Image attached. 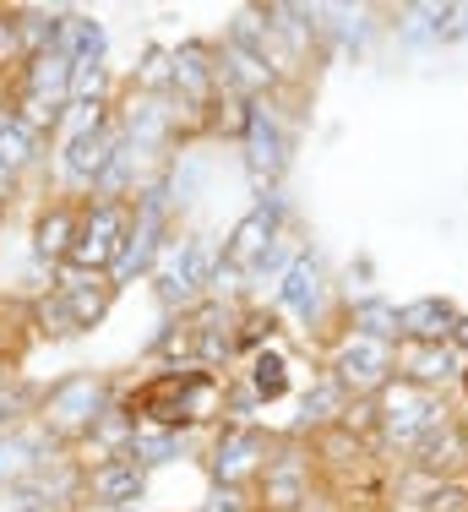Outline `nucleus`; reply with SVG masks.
Returning a JSON list of instances; mask_svg holds the SVG:
<instances>
[{"label": "nucleus", "mask_w": 468, "mask_h": 512, "mask_svg": "<svg viewBox=\"0 0 468 512\" xmlns=\"http://www.w3.org/2000/svg\"><path fill=\"white\" fill-rule=\"evenodd\" d=\"M33 463V442H0V480H22Z\"/></svg>", "instance_id": "29"}, {"label": "nucleus", "mask_w": 468, "mask_h": 512, "mask_svg": "<svg viewBox=\"0 0 468 512\" xmlns=\"http://www.w3.org/2000/svg\"><path fill=\"white\" fill-rule=\"evenodd\" d=\"M267 453H273V447H267L262 431H251V425H229L224 442H218V453H213V469H218L224 485H240V480H251V474H267V463H273Z\"/></svg>", "instance_id": "9"}, {"label": "nucleus", "mask_w": 468, "mask_h": 512, "mask_svg": "<svg viewBox=\"0 0 468 512\" xmlns=\"http://www.w3.org/2000/svg\"><path fill=\"white\" fill-rule=\"evenodd\" d=\"M218 409H224V387L207 365H169L126 398V414L147 431H180V425L213 420Z\"/></svg>", "instance_id": "1"}, {"label": "nucleus", "mask_w": 468, "mask_h": 512, "mask_svg": "<svg viewBox=\"0 0 468 512\" xmlns=\"http://www.w3.org/2000/svg\"><path fill=\"white\" fill-rule=\"evenodd\" d=\"M441 420H452V409H447V398L430 393V387H414V382H403V376H392L376 393V431L398 447H414L430 425H441Z\"/></svg>", "instance_id": "2"}, {"label": "nucleus", "mask_w": 468, "mask_h": 512, "mask_svg": "<svg viewBox=\"0 0 468 512\" xmlns=\"http://www.w3.org/2000/svg\"><path fill=\"white\" fill-rule=\"evenodd\" d=\"M458 382H463V393H468V365H463V371H458Z\"/></svg>", "instance_id": "34"}, {"label": "nucleus", "mask_w": 468, "mask_h": 512, "mask_svg": "<svg viewBox=\"0 0 468 512\" xmlns=\"http://www.w3.org/2000/svg\"><path fill=\"white\" fill-rule=\"evenodd\" d=\"M354 327H360L365 338L392 344V338H398V306H387V300H365V306H354Z\"/></svg>", "instance_id": "25"}, {"label": "nucleus", "mask_w": 468, "mask_h": 512, "mask_svg": "<svg viewBox=\"0 0 468 512\" xmlns=\"http://www.w3.org/2000/svg\"><path fill=\"white\" fill-rule=\"evenodd\" d=\"M33 158V131L22 126V120H0V169H22Z\"/></svg>", "instance_id": "27"}, {"label": "nucleus", "mask_w": 468, "mask_h": 512, "mask_svg": "<svg viewBox=\"0 0 468 512\" xmlns=\"http://www.w3.org/2000/svg\"><path fill=\"white\" fill-rule=\"evenodd\" d=\"M420 512H468V485L458 480H436L430 491L420 496Z\"/></svg>", "instance_id": "28"}, {"label": "nucleus", "mask_w": 468, "mask_h": 512, "mask_svg": "<svg viewBox=\"0 0 468 512\" xmlns=\"http://www.w3.org/2000/svg\"><path fill=\"white\" fill-rule=\"evenodd\" d=\"M273 60L267 55H256V50H245V44H224V88H245V93H262V88H273Z\"/></svg>", "instance_id": "20"}, {"label": "nucleus", "mask_w": 468, "mask_h": 512, "mask_svg": "<svg viewBox=\"0 0 468 512\" xmlns=\"http://www.w3.org/2000/svg\"><path fill=\"white\" fill-rule=\"evenodd\" d=\"M267 246H278V202H262L234 224V235L224 240V262L218 273H256V262L267 256Z\"/></svg>", "instance_id": "6"}, {"label": "nucleus", "mask_w": 468, "mask_h": 512, "mask_svg": "<svg viewBox=\"0 0 468 512\" xmlns=\"http://www.w3.org/2000/svg\"><path fill=\"white\" fill-rule=\"evenodd\" d=\"M207 273H213V240H186V246H175L164 262V278H158L164 306H186L196 289L207 284Z\"/></svg>", "instance_id": "8"}, {"label": "nucleus", "mask_w": 468, "mask_h": 512, "mask_svg": "<svg viewBox=\"0 0 468 512\" xmlns=\"http://www.w3.org/2000/svg\"><path fill=\"white\" fill-rule=\"evenodd\" d=\"M452 327H458V306L441 295L398 306V344H452Z\"/></svg>", "instance_id": "10"}, {"label": "nucleus", "mask_w": 468, "mask_h": 512, "mask_svg": "<svg viewBox=\"0 0 468 512\" xmlns=\"http://www.w3.org/2000/svg\"><path fill=\"white\" fill-rule=\"evenodd\" d=\"M398 376L414 387H430L436 393L441 382L458 376V360H452V344H398Z\"/></svg>", "instance_id": "15"}, {"label": "nucleus", "mask_w": 468, "mask_h": 512, "mask_svg": "<svg viewBox=\"0 0 468 512\" xmlns=\"http://www.w3.org/2000/svg\"><path fill=\"white\" fill-rule=\"evenodd\" d=\"M120 148H126V131H120L115 120H98V126H88V131H77V137H71L66 175L82 180V186H88V180H104Z\"/></svg>", "instance_id": "7"}, {"label": "nucleus", "mask_w": 468, "mask_h": 512, "mask_svg": "<svg viewBox=\"0 0 468 512\" xmlns=\"http://www.w3.org/2000/svg\"><path fill=\"white\" fill-rule=\"evenodd\" d=\"M409 453H414V469H420V474H430V480H447V474L468 458V436H463L458 420H441V425H430Z\"/></svg>", "instance_id": "11"}, {"label": "nucleus", "mask_w": 468, "mask_h": 512, "mask_svg": "<svg viewBox=\"0 0 468 512\" xmlns=\"http://www.w3.org/2000/svg\"><path fill=\"white\" fill-rule=\"evenodd\" d=\"M115 512H137V507H115Z\"/></svg>", "instance_id": "35"}, {"label": "nucleus", "mask_w": 468, "mask_h": 512, "mask_svg": "<svg viewBox=\"0 0 468 512\" xmlns=\"http://www.w3.org/2000/svg\"><path fill=\"white\" fill-rule=\"evenodd\" d=\"M251 387H256V398L278 404V398L289 393V360H283L278 349H262V355L251 360Z\"/></svg>", "instance_id": "23"}, {"label": "nucleus", "mask_w": 468, "mask_h": 512, "mask_svg": "<svg viewBox=\"0 0 468 512\" xmlns=\"http://www.w3.org/2000/svg\"><path fill=\"white\" fill-rule=\"evenodd\" d=\"M273 327H278V316H273V311H245V316H240V344H245V349H256L262 338H273Z\"/></svg>", "instance_id": "30"}, {"label": "nucleus", "mask_w": 468, "mask_h": 512, "mask_svg": "<svg viewBox=\"0 0 468 512\" xmlns=\"http://www.w3.org/2000/svg\"><path fill=\"white\" fill-rule=\"evenodd\" d=\"M452 344L468 349V316H458V327H452Z\"/></svg>", "instance_id": "33"}, {"label": "nucleus", "mask_w": 468, "mask_h": 512, "mask_svg": "<svg viewBox=\"0 0 468 512\" xmlns=\"http://www.w3.org/2000/svg\"><path fill=\"white\" fill-rule=\"evenodd\" d=\"M278 300H283L289 311L311 316V311H316V300H322V267H316L311 256H294V262H289V273H283Z\"/></svg>", "instance_id": "21"}, {"label": "nucleus", "mask_w": 468, "mask_h": 512, "mask_svg": "<svg viewBox=\"0 0 468 512\" xmlns=\"http://www.w3.org/2000/svg\"><path fill=\"white\" fill-rule=\"evenodd\" d=\"M262 485H267V507H273V512H294V507L305 502V485H311V469L300 463V453H283V458L267 463Z\"/></svg>", "instance_id": "19"}, {"label": "nucleus", "mask_w": 468, "mask_h": 512, "mask_svg": "<svg viewBox=\"0 0 468 512\" xmlns=\"http://www.w3.org/2000/svg\"><path fill=\"white\" fill-rule=\"evenodd\" d=\"M213 512H240V496H234V485H224V491L213 496Z\"/></svg>", "instance_id": "32"}, {"label": "nucleus", "mask_w": 468, "mask_h": 512, "mask_svg": "<svg viewBox=\"0 0 468 512\" xmlns=\"http://www.w3.org/2000/svg\"><path fill=\"white\" fill-rule=\"evenodd\" d=\"M131 224H137V218H131L120 202H98L93 213L82 218L77 246H71L66 262L77 267V273H104V267H115V262H120V251H126Z\"/></svg>", "instance_id": "4"}, {"label": "nucleus", "mask_w": 468, "mask_h": 512, "mask_svg": "<svg viewBox=\"0 0 468 512\" xmlns=\"http://www.w3.org/2000/svg\"><path fill=\"white\" fill-rule=\"evenodd\" d=\"M0 213H6V207H0Z\"/></svg>", "instance_id": "37"}, {"label": "nucleus", "mask_w": 468, "mask_h": 512, "mask_svg": "<svg viewBox=\"0 0 468 512\" xmlns=\"http://www.w3.org/2000/svg\"><path fill=\"white\" fill-rule=\"evenodd\" d=\"M44 420L60 436H93V425L104 420V382L98 376H71L44 398Z\"/></svg>", "instance_id": "5"}, {"label": "nucleus", "mask_w": 468, "mask_h": 512, "mask_svg": "<svg viewBox=\"0 0 468 512\" xmlns=\"http://www.w3.org/2000/svg\"><path fill=\"white\" fill-rule=\"evenodd\" d=\"M158 197H164V191H147L137 224H131V235H126V251H120V262H115V278H131V273H142V267H153L158 235H164V202Z\"/></svg>", "instance_id": "12"}, {"label": "nucleus", "mask_w": 468, "mask_h": 512, "mask_svg": "<svg viewBox=\"0 0 468 512\" xmlns=\"http://www.w3.org/2000/svg\"><path fill=\"white\" fill-rule=\"evenodd\" d=\"M28 404H33V398L22 393V387H17V393H6V398H0V425H11V420H17V409H28Z\"/></svg>", "instance_id": "31"}, {"label": "nucleus", "mask_w": 468, "mask_h": 512, "mask_svg": "<svg viewBox=\"0 0 468 512\" xmlns=\"http://www.w3.org/2000/svg\"><path fill=\"white\" fill-rule=\"evenodd\" d=\"M191 344H196V365H224L234 349H240V327H234V311L224 306H202L191 316Z\"/></svg>", "instance_id": "13"}, {"label": "nucleus", "mask_w": 468, "mask_h": 512, "mask_svg": "<svg viewBox=\"0 0 468 512\" xmlns=\"http://www.w3.org/2000/svg\"><path fill=\"white\" fill-rule=\"evenodd\" d=\"M175 453H180L175 431H142V425H137V436H131V447H126L131 463H169Z\"/></svg>", "instance_id": "26"}, {"label": "nucleus", "mask_w": 468, "mask_h": 512, "mask_svg": "<svg viewBox=\"0 0 468 512\" xmlns=\"http://www.w3.org/2000/svg\"><path fill=\"white\" fill-rule=\"evenodd\" d=\"M71 71H77V60H71L66 50H44V55H33V66H28V99H33V104L60 109V104L71 99Z\"/></svg>", "instance_id": "17"}, {"label": "nucleus", "mask_w": 468, "mask_h": 512, "mask_svg": "<svg viewBox=\"0 0 468 512\" xmlns=\"http://www.w3.org/2000/svg\"><path fill=\"white\" fill-rule=\"evenodd\" d=\"M0 382H6V371H0Z\"/></svg>", "instance_id": "36"}, {"label": "nucleus", "mask_w": 468, "mask_h": 512, "mask_svg": "<svg viewBox=\"0 0 468 512\" xmlns=\"http://www.w3.org/2000/svg\"><path fill=\"white\" fill-rule=\"evenodd\" d=\"M392 376H398V349L381 344V338L349 333L338 344V355H332V382L354 398H376Z\"/></svg>", "instance_id": "3"}, {"label": "nucleus", "mask_w": 468, "mask_h": 512, "mask_svg": "<svg viewBox=\"0 0 468 512\" xmlns=\"http://www.w3.org/2000/svg\"><path fill=\"white\" fill-rule=\"evenodd\" d=\"M77 218H71V207H55V213L44 218L39 224V256H49V262H55V256H71V246H77Z\"/></svg>", "instance_id": "24"}, {"label": "nucleus", "mask_w": 468, "mask_h": 512, "mask_svg": "<svg viewBox=\"0 0 468 512\" xmlns=\"http://www.w3.org/2000/svg\"><path fill=\"white\" fill-rule=\"evenodd\" d=\"M207 60H213V55H207V44H186V50L175 55V77H169V82H175V93H180V99L196 104V109H202V104H213L218 82H224V71H218V66H207Z\"/></svg>", "instance_id": "16"}, {"label": "nucleus", "mask_w": 468, "mask_h": 512, "mask_svg": "<svg viewBox=\"0 0 468 512\" xmlns=\"http://www.w3.org/2000/svg\"><path fill=\"white\" fill-rule=\"evenodd\" d=\"M343 414H349V393H343L332 376H322L316 382V393L305 398V420H300V431L305 425H343Z\"/></svg>", "instance_id": "22"}, {"label": "nucleus", "mask_w": 468, "mask_h": 512, "mask_svg": "<svg viewBox=\"0 0 468 512\" xmlns=\"http://www.w3.org/2000/svg\"><path fill=\"white\" fill-rule=\"evenodd\" d=\"M245 148H251V175H256V180H273L278 169H283V137H278V120L267 115V104H251Z\"/></svg>", "instance_id": "18"}, {"label": "nucleus", "mask_w": 468, "mask_h": 512, "mask_svg": "<svg viewBox=\"0 0 468 512\" xmlns=\"http://www.w3.org/2000/svg\"><path fill=\"white\" fill-rule=\"evenodd\" d=\"M88 491H93L109 512H115V507H137L142 491H147L142 463H131V458H104V463L88 474Z\"/></svg>", "instance_id": "14"}]
</instances>
